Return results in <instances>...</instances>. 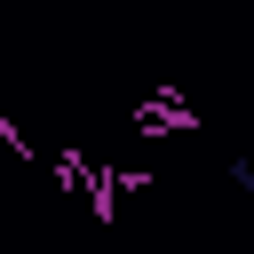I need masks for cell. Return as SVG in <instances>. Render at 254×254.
I'll use <instances>...</instances> for the list:
<instances>
[{"instance_id":"1","label":"cell","mask_w":254,"mask_h":254,"mask_svg":"<svg viewBox=\"0 0 254 254\" xmlns=\"http://www.w3.org/2000/svg\"><path fill=\"white\" fill-rule=\"evenodd\" d=\"M222 175H230L238 190H254V151H230V167H222Z\"/></svg>"}]
</instances>
